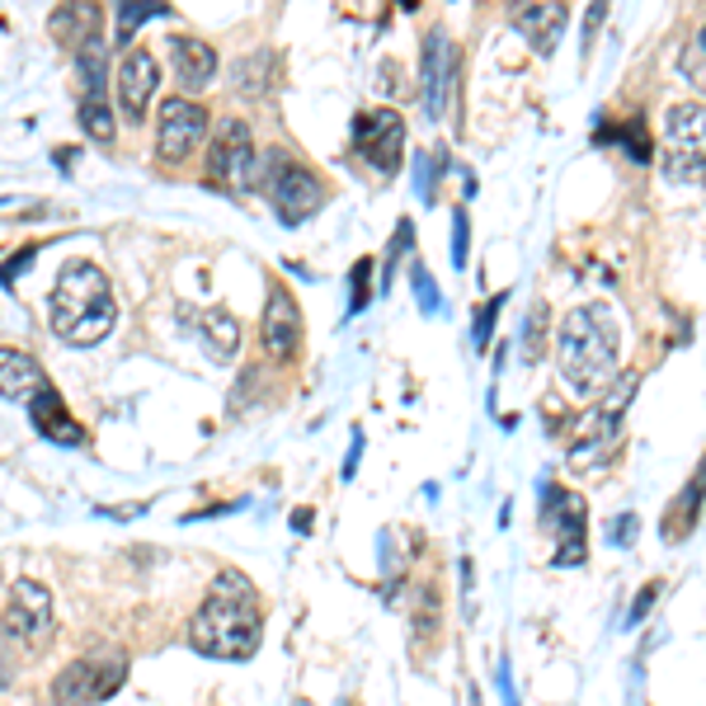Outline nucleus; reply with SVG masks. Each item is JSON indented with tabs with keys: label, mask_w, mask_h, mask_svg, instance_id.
Returning <instances> with one entry per match:
<instances>
[{
	"label": "nucleus",
	"mask_w": 706,
	"mask_h": 706,
	"mask_svg": "<svg viewBox=\"0 0 706 706\" xmlns=\"http://www.w3.org/2000/svg\"><path fill=\"white\" fill-rule=\"evenodd\" d=\"M264 635V608L255 585L240 570H222L212 579L203 608L189 617V645L207 660H250Z\"/></svg>",
	"instance_id": "obj_1"
},
{
	"label": "nucleus",
	"mask_w": 706,
	"mask_h": 706,
	"mask_svg": "<svg viewBox=\"0 0 706 706\" xmlns=\"http://www.w3.org/2000/svg\"><path fill=\"white\" fill-rule=\"evenodd\" d=\"M560 382L570 396L593 400L617 382V321L603 302L575 307L560 325Z\"/></svg>",
	"instance_id": "obj_2"
},
{
	"label": "nucleus",
	"mask_w": 706,
	"mask_h": 706,
	"mask_svg": "<svg viewBox=\"0 0 706 706\" xmlns=\"http://www.w3.org/2000/svg\"><path fill=\"white\" fill-rule=\"evenodd\" d=\"M47 321L66 344H99L118 321L109 274L90 259H71L47 297Z\"/></svg>",
	"instance_id": "obj_3"
},
{
	"label": "nucleus",
	"mask_w": 706,
	"mask_h": 706,
	"mask_svg": "<svg viewBox=\"0 0 706 706\" xmlns=\"http://www.w3.org/2000/svg\"><path fill=\"white\" fill-rule=\"evenodd\" d=\"M264 193H269V207L278 212L282 226H302L307 217L325 207V184L311 165L292 161L288 151H264Z\"/></svg>",
	"instance_id": "obj_4"
},
{
	"label": "nucleus",
	"mask_w": 706,
	"mask_h": 706,
	"mask_svg": "<svg viewBox=\"0 0 706 706\" xmlns=\"http://www.w3.org/2000/svg\"><path fill=\"white\" fill-rule=\"evenodd\" d=\"M122 678H128V655L114 645H99L62 668L57 683H52V697H57V706H95L109 702L122 687Z\"/></svg>",
	"instance_id": "obj_5"
},
{
	"label": "nucleus",
	"mask_w": 706,
	"mask_h": 706,
	"mask_svg": "<svg viewBox=\"0 0 706 706\" xmlns=\"http://www.w3.org/2000/svg\"><path fill=\"white\" fill-rule=\"evenodd\" d=\"M635 382H641V377L622 373V377H617L608 392H603V405H598V410H589L585 419L575 424V434H570V467L589 471V467H598V457H603V452L617 443V429H622V415H627V405H631V396H635Z\"/></svg>",
	"instance_id": "obj_6"
},
{
	"label": "nucleus",
	"mask_w": 706,
	"mask_h": 706,
	"mask_svg": "<svg viewBox=\"0 0 706 706\" xmlns=\"http://www.w3.org/2000/svg\"><path fill=\"white\" fill-rule=\"evenodd\" d=\"M207 174L217 184H226V193H255L264 180V161L255 151V137H250V122L245 118H226L217 137H212V156H207Z\"/></svg>",
	"instance_id": "obj_7"
},
{
	"label": "nucleus",
	"mask_w": 706,
	"mask_h": 706,
	"mask_svg": "<svg viewBox=\"0 0 706 706\" xmlns=\"http://www.w3.org/2000/svg\"><path fill=\"white\" fill-rule=\"evenodd\" d=\"M353 151L363 156V165L377 180H392L405 161V118L392 109H373L353 118Z\"/></svg>",
	"instance_id": "obj_8"
},
{
	"label": "nucleus",
	"mask_w": 706,
	"mask_h": 706,
	"mask_svg": "<svg viewBox=\"0 0 706 706\" xmlns=\"http://www.w3.org/2000/svg\"><path fill=\"white\" fill-rule=\"evenodd\" d=\"M0 635L24 650H39L52 635V593L39 579H14L10 585V603L0 612Z\"/></svg>",
	"instance_id": "obj_9"
},
{
	"label": "nucleus",
	"mask_w": 706,
	"mask_h": 706,
	"mask_svg": "<svg viewBox=\"0 0 706 706\" xmlns=\"http://www.w3.org/2000/svg\"><path fill=\"white\" fill-rule=\"evenodd\" d=\"M664 151L674 180H697L706 170V104H674L664 114Z\"/></svg>",
	"instance_id": "obj_10"
},
{
	"label": "nucleus",
	"mask_w": 706,
	"mask_h": 706,
	"mask_svg": "<svg viewBox=\"0 0 706 706\" xmlns=\"http://www.w3.org/2000/svg\"><path fill=\"white\" fill-rule=\"evenodd\" d=\"M203 137H207V109L199 99L174 95L161 104V118H156V156H161L165 165L189 161V156L203 147Z\"/></svg>",
	"instance_id": "obj_11"
},
{
	"label": "nucleus",
	"mask_w": 706,
	"mask_h": 706,
	"mask_svg": "<svg viewBox=\"0 0 706 706\" xmlns=\"http://www.w3.org/2000/svg\"><path fill=\"white\" fill-rule=\"evenodd\" d=\"M452 90H457V47L443 29H429L419 52V99L429 122H443L452 109Z\"/></svg>",
	"instance_id": "obj_12"
},
{
	"label": "nucleus",
	"mask_w": 706,
	"mask_h": 706,
	"mask_svg": "<svg viewBox=\"0 0 706 706\" xmlns=\"http://www.w3.org/2000/svg\"><path fill=\"white\" fill-rule=\"evenodd\" d=\"M542 523L556 533V565H585L589 542H585V500L579 494L542 485Z\"/></svg>",
	"instance_id": "obj_13"
},
{
	"label": "nucleus",
	"mask_w": 706,
	"mask_h": 706,
	"mask_svg": "<svg viewBox=\"0 0 706 706\" xmlns=\"http://www.w3.org/2000/svg\"><path fill=\"white\" fill-rule=\"evenodd\" d=\"M259 340H264V353H269L274 363H288V359H297V349H302V311H297L288 288H269Z\"/></svg>",
	"instance_id": "obj_14"
},
{
	"label": "nucleus",
	"mask_w": 706,
	"mask_h": 706,
	"mask_svg": "<svg viewBox=\"0 0 706 706\" xmlns=\"http://www.w3.org/2000/svg\"><path fill=\"white\" fill-rule=\"evenodd\" d=\"M161 90V66H156V57L147 47H132L128 57H122L118 66V104L128 118H141L151 109V95Z\"/></svg>",
	"instance_id": "obj_15"
},
{
	"label": "nucleus",
	"mask_w": 706,
	"mask_h": 706,
	"mask_svg": "<svg viewBox=\"0 0 706 706\" xmlns=\"http://www.w3.org/2000/svg\"><path fill=\"white\" fill-rule=\"evenodd\" d=\"M509 20H514V29L546 57V52H556L565 24H570V10L546 0V6H514V10H509Z\"/></svg>",
	"instance_id": "obj_16"
},
{
	"label": "nucleus",
	"mask_w": 706,
	"mask_h": 706,
	"mask_svg": "<svg viewBox=\"0 0 706 706\" xmlns=\"http://www.w3.org/2000/svg\"><path fill=\"white\" fill-rule=\"evenodd\" d=\"M33 429H39L43 438H52V443H62V448L85 443V429L66 415V400L52 392V386H43V392L33 396Z\"/></svg>",
	"instance_id": "obj_17"
},
{
	"label": "nucleus",
	"mask_w": 706,
	"mask_h": 706,
	"mask_svg": "<svg viewBox=\"0 0 706 706\" xmlns=\"http://www.w3.org/2000/svg\"><path fill=\"white\" fill-rule=\"evenodd\" d=\"M170 57H174V76H180L184 90H207L212 76H217V52L199 39H170Z\"/></svg>",
	"instance_id": "obj_18"
},
{
	"label": "nucleus",
	"mask_w": 706,
	"mask_h": 706,
	"mask_svg": "<svg viewBox=\"0 0 706 706\" xmlns=\"http://www.w3.org/2000/svg\"><path fill=\"white\" fill-rule=\"evenodd\" d=\"M47 386L39 359H29L20 349H0V396L6 400H33Z\"/></svg>",
	"instance_id": "obj_19"
},
{
	"label": "nucleus",
	"mask_w": 706,
	"mask_h": 706,
	"mask_svg": "<svg viewBox=\"0 0 706 706\" xmlns=\"http://www.w3.org/2000/svg\"><path fill=\"white\" fill-rule=\"evenodd\" d=\"M702 504H706V457H702V467L693 471V481L678 490V504L664 514V542H683L687 533H693Z\"/></svg>",
	"instance_id": "obj_20"
},
{
	"label": "nucleus",
	"mask_w": 706,
	"mask_h": 706,
	"mask_svg": "<svg viewBox=\"0 0 706 706\" xmlns=\"http://www.w3.org/2000/svg\"><path fill=\"white\" fill-rule=\"evenodd\" d=\"M99 6H57L52 10V20H47V29H52V39L57 43H66V47H85V43H95L99 39Z\"/></svg>",
	"instance_id": "obj_21"
},
{
	"label": "nucleus",
	"mask_w": 706,
	"mask_h": 706,
	"mask_svg": "<svg viewBox=\"0 0 706 706\" xmlns=\"http://www.w3.org/2000/svg\"><path fill=\"white\" fill-rule=\"evenodd\" d=\"M199 325H203V344H207L212 359L226 363V359H236V353H240V325H236V315L207 307V311L199 315Z\"/></svg>",
	"instance_id": "obj_22"
},
{
	"label": "nucleus",
	"mask_w": 706,
	"mask_h": 706,
	"mask_svg": "<svg viewBox=\"0 0 706 706\" xmlns=\"http://www.w3.org/2000/svg\"><path fill=\"white\" fill-rule=\"evenodd\" d=\"M593 141H598V147H603V141H612V147H622V151H627V161H635V165H645V161H650V132H645V122H641V118L622 122V128H598V132H593Z\"/></svg>",
	"instance_id": "obj_23"
},
{
	"label": "nucleus",
	"mask_w": 706,
	"mask_h": 706,
	"mask_svg": "<svg viewBox=\"0 0 706 706\" xmlns=\"http://www.w3.org/2000/svg\"><path fill=\"white\" fill-rule=\"evenodd\" d=\"M81 128L90 132V141H99V147H114L118 128H114L109 99H104V95H85V99H81Z\"/></svg>",
	"instance_id": "obj_24"
},
{
	"label": "nucleus",
	"mask_w": 706,
	"mask_h": 706,
	"mask_svg": "<svg viewBox=\"0 0 706 706\" xmlns=\"http://www.w3.org/2000/svg\"><path fill=\"white\" fill-rule=\"evenodd\" d=\"M76 71H81V81H85V95H104V81H109V62H104V43H85L76 52Z\"/></svg>",
	"instance_id": "obj_25"
},
{
	"label": "nucleus",
	"mask_w": 706,
	"mask_h": 706,
	"mask_svg": "<svg viewBox=\"0 0 706 706\" xmlns=\"http://www.w3.org/2000/svg\"><path fill=\"white\" fill-rule=\"evenodd\" d=\"M546 321H552V311H546V302H537L533 311H527V321H523V363H537L542 359V349H546Z\"/></svg>",
	"instance_id": "obj_26"
},
{
	"label": "nucleus",
	"mask_w": 706,
	"mask_h": 706,
	"mask_svg": "<svg viewBox=\"0 0 706 706\" xmlns=\"http://www.w3.org/2000/svg\"><path fill=\"white\" fill-rule=\"evenodd\" d=\"M114 14H118V47H122V43H132L137 24L161 20V14H165V6H141V0H132V6H114Z\"/></svg>",
	"instance_id": "obj_27"
},
{
	"label": "nucleus",
	"mask_w": 706,
	"mask_h": 706,
	"mask_svg": "<svg viewBox=\"0 0 706 706\" xmlns=\"http://www.w3.org/2000/svg\"><path fill=\"white\" fill-rule=\"evenodd\" d=\"M410 288H415V302H419V311H424V315H434L438 307H443V292H438L434 274L424 269V259H415V264H410Z\"/></svg>",
	"instance_id": "obj_28"
},
{
	"label": "nucleus",
	"mask_w": 706,
	"mask_h": 706,
	"mask_svg": "<svg viewBox=\"0 0 706 706\" xmlns=\"http://www.w3.org/2000/svg\"><path fill=\"white\" fill-rule=\"evenodd\" d=\"M504 297H509V292H494L490 302H485L481 311H475V330H471V344H475V353H485V349H490V334H494V321H500Z\"/></svg>",
	"instance_id": "obj_29"
},
{
	"label": "nucleus",
	"mask_w": 706,
	"mask_h": 706,
	"mask_svg": "<svg viewBox=\"0 0 706 706\" xmlns=\"http://www.w3.org/2000/svg\"><path fill=\"white\" fill-rule=\"evenodd\" d=\"M683 76L706 95V24L697 29V39L687 43V52H683Z\"/></svg>",
	"instance_id": "obj_30"
},
{
	"label": "nucleus",
	"mask_w": 706,
	"mask_h": 706,
	"mask_svg": "<svg viewBox=\"0 0 706 706\" xmlns=\"http://www.w3.org/2000/svg\"><path fill=\"white\" fill-rule=\"evenodd\" d=\"M373 259H359L353 264V297H349V315H359L367 307V297H373Z\"/></svg>",
	"instance_id": "obj_31"
},
{
	"label": "nucleus",
	"mask_w": 706,
	"mask_h": 706,
	"mask_svg": "<svg viewBox=\"0 0 706 706\" xmlns=\"http://www.w3.org/2000/svg\"><path fill=\"white\" fill-rule=\"evenodd\" d=\"M434 631H438V589L424 585L419 589V641H434Z\"/></svg>",
	"instance_id": "obj_32"
},
{
	"label": "nucleus",
	"mask_w": 706,
	"mask_h": 706,
	"mask_svg": "<svg viewBox=\"0 0 706 706\" xmlns=\"http://www.w3.org/2000/svg\"><path fill=\"white\" fill-rule=\"evenodd\" d=\"M467 240H471V226H467V207L452 212V236H448V250H452V269L467 264Z\"/></svg>",
	"instance_id": "obj_33"
},
{
	"label": "nucleus",
	"mask_w": 706,
	"mask_h": 706,
	"mask_svg": "<svg viewBox=\"0 0 706 706\" xmlns=\"http://www.w3.org/2000/svg\"><path fill=\"white\" fill-rule=\"evenodd\" d=\"M415 193L424 203H434V161L424 151H415Z\"/></svg>",
	"instance_id": "obj_34"
},
{
	"label": "nucleus",
	"mask_w": 706,
	"mask_h": 706,
	"mask_svg": "<svg viewBox=\"0 0 706 706\" xmlns=\"http://www.w3.org/2000/svg\"><path fill=\"white\" fill-rule=\"evenodd\" d=\"M457 570H462V617L471 622V617H475V570H471L467 556H462V565H457Z\"/></svg>",
	"instance_id": "obj_35"
},
{
	"label": "nucleus",
	"mask_w": 706,
	"mask_h": 706,
	"mask_svg": "<svg viewBox=\"0 0 706 706\" xmlns=\"http://www.w3.org/2000/svg\"><path fill=\"white\" fill-rule=\"evenodd\" d=\"M655 598H660V585L650 579V585H645L641 593H635V603H631V627L641 622V617H650V608H655Z\"/></svg>",
	"instance_id": "obj_36"
},
{
	"label": "nucleus",
	"mask_w": 706,
	"mask_h": 706,
	"mask_svg": "<svg viewBox=\"0 0 706 706\" xmlns=\"http://www.w3.org/2000/svg\"><path fill=\"white\" fill-rule=\"evenodd\" d=\"M33 255H39V245H24V250L14 255V259L0 264V282H14V278H20V274H24V264H29Z\"/></svg>",
	"instance_id": "obj_37"
},
{
	"label": "nucleus",
	"mask_w": 706,
	"mask_h": 706,
	"mask_svg": "<svg viewBox=\"0 0 706 706\" xmlns=\"http://www.w3.org/2000/svg\"><path fill=\"white\" fill-rule=\"evenodd\" d=\"M410 236H415V226H410V222H400V226H396V240H392V250H386V264H400V255L410 250Z\"/></svg>",
	"instance_id": "obj_38"
},
{
	"label": "nucleus",
	"mask_w": 706,
	"mask_h": 706,
	"mask_svg": "<svg viewBox=\"0 0 706 706\" xmlns=\"http://www.w3.org/2000/svg\"><path fill=\"white\" fill-rule=\"evenodd\" d=\"M631 537H635V514H622V518L612 523L608 542H612V546H631Z\"/></svg>",
	"instance_id": "obj_39"
},
{
	"label": "nucleus",
	"mask_w": 706,
	"mask_h": 706,
	"mask_svg": "<svg viewBox=\"0 0 706 706\" xmlns=\"http://www.w3.org/2000/svg\"><path fill=\"white\" fill-rule=\"evenodd\" d=\"M494 687H500L504 706H518V693H514V678H509V660H500V674H494Z\"/></svg>",
	"instance_id": "obj_40"
},
{
	"label": "nucleus",
	"mask_w": 706,
	"mask_h": 706,
	"mask_svg": "<svg viewBox=\"0 0 706 706\" xmlns=\"http://www.w3.org/2000/svg\"><path fill=\"white\" fill-rule=\"evenodd\" d=\"M14 683V655H10V641L0 635V693Z\"/></svg>",
	"instance_id": "obj_41"
},
{
	"label": "nucleus",
	"mask_w": 706,
	"mask_h": 706,
	"mask_svg": "<svg viewBox=\"0 0 706 706\" xmlns=\"http://www.w3.org/2000/svg\"><path fill=\"white\" fill-rule=\"evenodd\" d=\"M359 457H363V434H353L349 457H344V481H353V471H359Z\"/></svg>",
	"instance_id": "obj_42"
},
{
	"label": "nucleus",
	"mask_w": 706,
	"mask_h": 706,
	"mask_svg": "<svg viewBox=\"0 0 706 706\" xmlns=\"http://www.w3.org/2000/svg\"><path fill=\"white\" fill-rule=\"evenodd\" d=\"M311 509H297V514H292V527H297V533H307V527H311Z\"/></svg>",
	"instance_id": "obj_43"
},
{
	"label": "nucleus",
	"mask_w": 706,
	"mask_h": 706,
	"mask_svg": "<svg viewBox=\"0 0 706 706\" xmlns=\"http://www.w3.org/2000/svg\"><path fill=\"white\" fill-rule=\"evenodd\" d=\"M471 706H481V697H475V693H471Z\"/></svg>",
	"instance_id": "obj_44"
}]
</instances>
